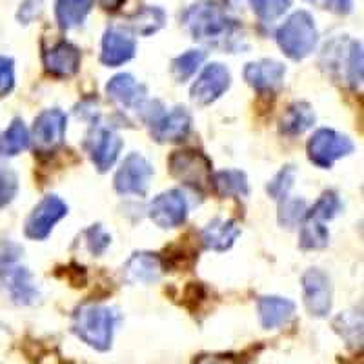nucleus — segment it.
I'll return each instance as SVG.
<instances>
[{
  "mask_svg": "<svg viewBox=\"0 0 364 364\" xmlns=\"http://www.w3.org/2000/svg\"><path fill=\"white\" fill-rule=\"evenodd\" d=\"M193 38L208 42L213 46H224L226 48L233 38L235 24L226 15L223 8L213 2H199L191 6L182 18Z\"/></svg>",
  "mask_w": 364,
  "mask_h": 364,
  "instance_id": "f257e3e1",
  "label": "nucleus"
},
{
  "mask_svg": "<svg viewBox=\"0 0 364 364\" xmlns=\"http://www.w3.org/2000/svg\"><path fill=\"white\" fill-rule=\"evenodd\" d=\"M117 314L108 306L87 304L77 310L73 317V331L86 344L99 352H106L112 346Z\"/></svg>",
  "mask_w": 364,
  "mask_h": 364,
  "instance_id": "f03ea898",
  "label": "nucleus"
},
{
  "mask_svg": "<svg viewBox=\"0 0 364 364\" xmlns=\"http://www.w3.org/2000/svg\"><path fill=\"white\" fill-rule=\"evenodd\" d=\"M317 28L310 13H294L277 31V42L286 57L291 60H302L314 53L317 46Z\"/></svg>",
  "mask_w": 364,
  "mask_h": 364,
  "instance_id": "7ed1b4c3",
  "label": "nucleus"
},
{
  "mask_svg": "<svg viewBox=\"0 0 364 364\" xmlns=\"http://www.w3.org/2000/svg\"><path fill=\"white\" fill-rule=\"evenodd\" d=\"M355 149L353 142L343 133H337L333 129H318L308 142V157L318 168H331L333 162L346 157Z\"/></svg>",
  "mask_w": 364,
  "mask_h": 364,
  "instance_id": "20e7f679",
  "label": "nucleus"
},
{
  "mask_svg": "<svg viewBox=\"0 0 364 364\" xmlns=\"http://www.w3.org/2000/svg\"><path fill=\"white\" fill-rule=\"evenodd\" d=\"M170 171L175 178L199 190L211 182V162L200 151H175L170 157Z\"/></svg>",
  "mask_w": 364,
  "mask_h": 364,
  "instance_id": "39448f33",
  "label": "nucleus"
},
{
  "mask_svg": "<svg viewBox=\"0 0 364 364\" xmlns=\"http://www.w3.org/2000/svg\"><path fill=\"white\" fill-rule=\"evenodd\" d=\"M68 117L60 109H46L35 119L33 133L29 139L33 141L38 154H51L64 142Z\"/></svg>",
  "mask_w": 364,
  "mask_h": 364,
  "instance_id": "423d86ee",
  "label": "nucleus"
},
{
  "mask_svg": "<svg viewBox=\"0 0 364 364\" xmlns=\"http://www.w3.org/2000/svg\"><path fill=\"white\" fill-rule=\"evenodd\" d=\"M154 177V166L142 155L132 154L124 159L115 175V190L122 195H144Z\"/></svg>",
  "mask_w": 364,
  "mask_h": 364,
  "instance_id": "0eeeda50",
  "label": "nucleus"
},
{
  "mask_svg": "<svg viewBox=\"0 0 364 364\" xmlns=\"http://www.w3.org/2000/svg\"><path fill=\"white\" fill-rule=\"evenodd\" d=\"M68 213V206L57 195H48L35 206L31 215L26 220V235L33 240H44L58 220H63Z\"/></svg>",
  "mask_w": 364,
  "mask_h": 364,
  "instance_id": "6e6552de",
  "label": "nucleus"
},
{
  "mask_svg": "<svg viewBox=\"0 0 364 364\" xmlns=\"http://www.w3.org/2000/svg\"><path fill=\"white\" fill-rule=\"evenodd\" d=\"M149 219L162 230L181 226L188 217V203L182 191L170 190L157 195L149 204Z\"/></svg>",
  "mask_w": 364,
  "mask_h": 364,
  "instance_id": "1a4fd4ad",
  "label": "nucleus"
},
{
  "mask_svg": "<svg viewBox=\"0 0 364 364\" xmlns=\"http://www.w3.org/2000/svg\"><path fill=\"white\" fill-rule=\"evenodd\" d=\"M302 290H304V302L311 315L326 317L331 310V297L333 288L326 273L321 269L311 268L302 275Z\"/></svg>",
  "mask_w": 364,
  "mask_h": 364,
  "instance_id": "9d476101",
  "label": "nucleus"
},
{
  "mask_svg": "<svg viewBox=\"0 0 364 364\" xmlns=\"http://www.w3.org/2000/svg\"><path fill=\"white\" fill-rule=\"evenodd\" d=\"M232 82V75L223 64H210L199 75V79L195 80L191 86V99L199 106H208V104L215 102L224 91L230 87Z\"/></svg>",
  "mask_w": 364,
  "mask_h": 364,
  "instance_id": "9b49d317",
  "label": "nucleus"
},
{
  "mask_svg": "<svg viewBox=\"0 0 364 364\" xmlns=\"http://www.w3.org/2000/svg\"><path fill=\"white\" fill-rule=\"evenodd\" d=\"M86 146L95 168L100 173H104V171H108L115 164L120 149H122V139L113 129L97 126L90 133V136H87Z\"/></svg>",
  "mask_w": 364,
  "mask_h": 364,
  "instance_id": "f8f14e48",
  "label": "nucleus"
},
{
  "mask_svg": "<svg viewBox=\"0 0 364 364\" xmlns=\"http://www.w3.org/2000/svg\"><path fill=\"white\" fill-rule=\"evenodd\" d=\"M151 135L157 142H178L184 141L191 128V115L186 108H175L170 113H161L149 119Z\"/></svg>",
  "mask_w": 364,
  "mask_h": 364,
  "instance_id": "ddd939ff",
  "label": "nucleus"
},
{
  "mask_svg": "<svg viewBox=\"0 0 364 364\" xmlns=\"http://www.w3.org/2000/svg\"><path fill=\"white\" fill-rule=\"evenodd\" d=\"M135 41L120 29H108L102 38L100 60L104 66L117 68L135 57Z\"/></svg>",
  "mask_w": 364,
  "mask_h": 364,
  "instance_id": "4468645a",
  "label": "nucleus"
},
{
  "mask_svg": "<svg viewBox=\"0 0 364 364\" xmlns=\"http://www.w3.org/2000/svg\"><path fill=\"white\" fill-rule=\"evenodd\" d=\"M106 93L120 108H142L146 99V87L129 73L113 77L106 86Z\"/></svg>",
  "mask_w": 364,
  "mask_h": 364,
  "instance_id": "2eb2a0df",
  "label": "nucleus"
},
{
  "mask_svg": "<svg viewBox=\"0 0 364 364\" xmlns=\"http://www.w3.org/2000/svg\"><path fill=\"white\" fill-rule=\"evenodd\" d=\"M164 273V262L155 253H135L126 262L124 279L132 284H154Z\"/></svg>",
  "mask_w": 364,
  "mask_h": 364,
  "instance_id": "dca6fc26",
  "label": "nucleus"
},
{
  "mask_svg": "<svg viewBox=\"0 0 364 364\" xmlns=\"http://www.w3.org/2000/svg\"><path fill=\"white\" fill-rule=\"evenodd\" d=\"M286 68L277 60H259L245 68V79L259 91H273L282 84Z\"/></svg>",
  "mask_w": 364,
  "mask_h": 364,
  "instance_id": "f3484780",
  "label": "nucleus"
},
{
  "mask_svg": "<svg viewBox=\"0 0 364 364\" xmlns=\"http://www.w3.org/2000/svg\"><path fill=\"white\" fill-rule=\"evenodd\" d=\"M44 66L55 77H71L80 68V51L70 42H58L44 53Z\"/></svg>",
  "mask_w": 364,
  "mask_h": 364,
  "instance_id": "a211bd4d",
  "label": "nucleus"
},
{
  "mask_svg": "<svg viewBox=\"0 0 364 364\" xmlns=\"http://www.w3.org/2000/svg\"><path fill=\"white\" fill-rule=\"evenodd\" d=\"M240 235V228L237 226L235 220L215 219L211 220L203 232L204 246L213 252H226L233 246L237 237Z\"/></svg>",
  "mask_w": 364,
  "mask_h": 364,
  "instance_id": "6ab92c4d",
  "label": "nucleus"
},
{
  "mask_svg": "<svg viewBox=\"0 0 364 364\" xmlns=\"http://www.w3.org/2000/svg\"><path fill=\"white\" fill-rule=\"evenodd\" d=\"M295 314V304L290 299L282 297H262L259 301V317L262 326L273 330V328L284 326Z\"/></svg>",
  "mask_w": 364,
  "mask_h": 364,
  "instance_id": "aec40b11",
  "label": "nucleus"
},
{
  "mask_svg": "<svg viewBox=\"0 0 364 364\" xmlns=\"http://www.w3.org/2000/svg\"><path fill=\"white\" fill-rule=\"evenodd\" d=\"M315 124V112L310 104L297 102L288 108L284 117L281 119V132L284 135H301Z\"/></svg>",
  "mask_w": 364,
  "mask_h": 364,
  "instance_id": "412c9836",
  "label": "nucleus"
},
{
  "mask_svg": "<svg viewBox=\"0 0 364 364\" xmlns=\"http://www.w3.org/2000/svg\"><path fill=\"white\" fill-rule=\"evenodd\" d=\"M91 0H58L55 6L57 13V22L63 29H73L82 24L90 15Z\"/></svg>",
  "mask_w": 364,
  "mask_h": 364,
  "instance_id": "4be33fe9",
  "label": "nucleus"
},
{
  "mask_svg": "<svg viewBox=\"0 0 364 364\" xmlns=\"http://www.w3.org/2000/svg\"><path fill=\"white\" fill-rule=\"evenodd\" d=\"M29 132L24 120L15 119L9 128L0 135V157H15L29 148Z\"/></svg>",
  "mask_w": 364,
  "mask_h": 364,
  "instance_id": "5701e85b",
  "label": "nucleus"
},
{
  "mask_svg": "<svg viewBox=\"0 0 364 364\" xmlns=\"http://www.w3.org/2000/svg\"><path fill=\"white\" fill-rule=\"evenodd\" d=\"M9 294L18 304H29L37 299V288L31 282V275L26 268H9L4 273Z\"/></svg>",
  "mask_w": 364,
  "mask_h": 364,
  "instance_id": "b1692460",
  "label": "nucleus"
},
{
  "mask_svg": "<svg viewBox=\"0 0 364 364\" xmlns=\"http://www.w3.org/2000/svg\"><path fill=\"white\" fill-rule=\"evenodd\" d=\"M211 184L220 197H246L248 195V178L239 170H224L213 175Z\"/></svg>",
  "mask_w": 364,
  "mask_h": 364,
  "instance_id": "393cba45",
  "label": "nucleus"
},
{
  "mask_svg": "<svg viewBox=\"0 0 364 364\" xmlns=\"http://www.w3.org/2000/svg\"><path fill=\"white\" fill-rule=\"evenodd\" d=\"M333 328L348 341L350 346H360L363 343V317L359 311H346L339 315L333 323Z\"/></svg>",
  "mask_w": 364,
  "mask_h": 364,
  "instance_id": "a878e982",
  "label": "nucleus"
},
{
  "mask_svg": "<svg viewBox=\"0 0 364 364\" xmlns=\"http://www.w3.org/2000/svg\"><path fill=\"white\" fill-rule=\"evenodd\" d=\"M328 240H330V233H328L326 228L323 226V223L314 219H306L304 226L301 230V239H299V245L302 250H323L328 246Z\"/></svg>",
  "mask_w": 364,
  "mask_h": 364,
  "instance_id": "bb28decb",
  "label": "nucleus"
},
{
  "mask_svg": "<svg viewBox=\"0 0 364 364\" xmlns=\"http://www.w3.org/2000/svg\"><path fill=\"white\" fill-rule=\"evenodd\" d=\"M203 63V51H186V53H182L181 57H177L173 63H171V73H173V77L177 79V82H186L188 79H191V77L197 73V70H199Z\"/></svg>",
  "mask_w": 364,
  "mask_h": 364,
  "instance_id": "cd10ccee",
  "label": "nucleus"
},
{
  "mask_svg": "<svg viewBox=\"0 0 364 364\" xmlns=\"http://www.w3.org/2000/svg\"><path fill=\"white\" fill-rule=\"evenodd\" d=\"M164 21H166V17L161 9L146 8V9H142V11L139 13L135 18H133L132 28H133V31H136V33L151 35V33H155V31H159V29L164 26Z\"/></svg>",
  "mask_w": 364,
  "mask_h": 364,
  "instance_id": "c85d7f7f",
  "label": "nucleus"
},
{
  "mask_svg": "<svg viewBox=\"0 0 364 364\" xmlns=\"http://www.w3.org/2000/svg\"><path fill=\"white\" fill-rule=\"evenodd\" d=\"M341 211V200L333 191L324 193L321 199L315 203V206L310 211H306V219L318 220V223H326L331 220Z\"/></svg>",
  "mask_w": 364,
  "mask_h": 364,
  "instance_id": "c756f323",
  "label": "nucleus"
},
{
  "mask_svg": "<svg viewBox=\"0 0 364 364\" xmlns=\"http://www.w3.org/2000/svg\"><path fill=\"white\" fill-rule=\"evenodd\" d=\"M250 2H252L257 17L264 22H272L282 17L291 6V0H250Z\"/></svg>",
  "mask_w": 364,
  "mask_h": 364,
  "instance_id": "7c9ffc66",
  "label": "nucleus"
},
{
  "mask_svg": "<svg viewBox=\"0 0 364 364\" xmlns=\"http://www.w3.org/2000/svg\"><path fill=\"white\" fill-rule=\"evenodd\" d=\"M304 217H306V203L302 199H288V197H284L281 208H279V223L286 228H294Z\"/></svg>",
  "mask_w": 364,
  "mask_h": 364,
  "instance_id": "2f4dec72",
  "label": "nucleus"
},
{
  "mask_svg": "<svg viewBox=\"0 0 364 364\" xmlns=\"http://www.w3.org/2000/svg\"><path fill=\"white\" fill-rule=\"evenodd\" d=\"M294 166H286V168H282V170L269 181L268 193L272 195L273 199H284L286 195H288V191L291 190V186H294Z\"/></svg>",
  "mask_w": 364,
  "mask_h": 364,
  "instance_id": "473e14b6",
  "label": "nucleus"
},
{
  "mask_svg": "<svg viewBox=\"0 0 364 364\" xmlns=\"http://www.w3.org/2000/svg\"><path fill=\"white\" fill-rule=\"evenodd\" d=\"M348 82L352 84V87H360L363 84V46L360 42H353L350 48V57H348L346 66Z\"/></svg>",
  "mask_w": 364,
  "mask_h": 364,
  "instance_id": "72a5a7b5",
  "label": "nucleus"
},
{
  "mask_svg": "<svg viewBox=\"0 0 364 364\" xmlns=\"http://www.w3.org/2000/svg\"><path fill=\"white\" fill-rule=\"evenodd\" d=\"M84 237H86L87 248H90V252L93 253V255H100V253L106 252V248H108L109 242H112V237L104 232L99 224H97V226H91L90 230L84 233Z\"/></svg>",
  "mask_w": 364,
  "mask_h": 364,
  "instance_id": "f704fd0d",
  "label": "nucleus"
},
{
  "mask_svg": "<svg viewBox=\"0 0 364 364\" xmlns=\"http://www.w3.org/2000/svg\"><path fill=\"white\" fill-rule=\"evenodd\" d=\"M13 86H15V68H13V60L0 55V99L8 95V93H11Z\"/></svg>",
  "mask_w": 364,
  "mask_h": 364,
  "instance_id": "c9c22d12",
  "label": "nucleus"
},
{
  "mask_svg": "<svg viewBox=\"0 0 364 364\" xmlns=\"http://www.w3.org/2000/svg\"><path fill=\"white\" fill-rule=\"evenodd\" d=\"M18 182L15 173L11 171H0V208H4L6 204L11 203L15 193H17Z\"/></svg>",
  "mask_w": 364,
  "mask_h": 364,
  "instance_id": "e433bc0d",
  "label": "nucleus"
},
{
  "mask_svg": "<svg viewBox=\"0 0 364 364\" xmlns=\"http://www.w3.org/2000/svg\"><path fill=\"white\" fill-rule=\"evenodd\" d=\"M42 11V2L41 0H26L24 4L21 6V11H18V18H21L24 24H28L29 21H33L38 13Z\"/></svg>",
  "mask_w": 364,
  "mask_h": 364,
  "instance_id": "4c0bfd02",
  "label": "nucleus"
},
{
  "mask_svg": "<svg viewBox=\"0 0 364 364\" xmlns=\"http://www.w3.org/2000/svg\"><path fill=\"white\" fill-rule=\"evenodd\" d=\"M195 364H239V360L232 355H204Z\"/></svg>",
  "mask_w": 364,
  "mask_h": 364,
  "instance_id": "58836bf2",
  "label": "nucleus"
},
{
  "mask_svg": "<svg viewBox=\"0 0 364 364\" xmlns=\"http://www.w3.org/2000/svg\"><path fill=\"white\" fill-rule=\"evenodd\" d=\"M353 0H328V4L331 6V9H336L337 13H348L352 9Z\"/></svg>",
  "mask_w": 364,
  "mask_h": 364,
  "instance_id": "ea45409f",
  "label": "nucleus"
},
{
  "mask_svg": "<svg viewBox=\"0 0 364 364\" xmlns=\"http://www.w3.org/2000/svg\"><path fill=\"white\" fill-rule=\"evenodd\" d=\"M97 2L106 9H117L124 0H97Z\"/></svg>",
  "mask_w": 364,
  "mask_h": 364,
  "instance_id": "a19ab883",
  "label": "nucleus"
},
{
  "mask_svg": "<svg viewBox=\"0 0 364 364\" xmlns=\"http://www.w3.org/2000/svg\"><path fill=\"white\" fill-rule=\"evenodd\" d=\"M311 4H317V6H328V0H308Z\"/></svg>",
  "mask_w": 364,
  "mask_h": 364,
  "instance_id": "79ce46f5",
  "label": "nucleus"
}]
</instances>
